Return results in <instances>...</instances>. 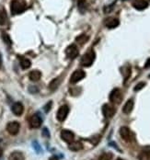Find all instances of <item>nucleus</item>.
<instances>
[{
	"label": "nucleus",
	"instance_id": "nucleus-27",
	"mask_svg": "<svg viewBox=\"0 0 150 160\" xmlns=\"http://www.w3.org/2000/svg\"><path fill=\"white\" fill-rule=\"evenodd\" d=\"M7 21V15H6V11L3 10V12L0 13V24L4 25Z\"/></svg>",
	"mask_w": 150,
	"mask_h": 160
},
{
	"label": "nucleus",
	"instance_id": "nucleus-30",
	"mask_svg": "<svg viewBox=\"0 0 150 160\" xmlns=\"http://www.w3.org/2000/svg\"><path fill=\"white\" fill-rule=\"evenodd\" d=\"M51 106H52V101H50L49 103H47V104H46V106L44 107V110H45V112H48L49 111H50Z\"/></svg>",
	"mask_w": 150,
	"mask_h": 160
},
{
	"label": "nucleus",
	"instance_id": "nucleus-19",
	"mask_svg": "<svg viewBox=\"0 0 150 160\" xmlns=\"http://www.w3.org/2000/svg\"><path fill=\"white\" fill-rule=\"evenodd\" d=\"M29 78L32 81H34V82L39 81L40 78H42V73L40 71H38V70H33L29 74Z\"/></svg>",
	"mask_w": 150,
	"mask_h": 160
},
{
	"label": "nucleus",
	"instance_id": "nucleus-18",
	"mask_svg": "<svg viewBox=\"0 0 150 160\" xmlns=\"http://www.w3.org/2000/svg\"><path fill=\"white\" fill-rule=\"evenodd\" d=\"M61 84V77L59 78H56L54 79H52L51 81V83L49 84V88H50L52 91L55 90Z\"/></svg>",
	"mask_w": 150,
	"mask_h": 160
},
{
	"label": "nucleus",
	"instance_id": "nucleus-34",
	"mask_svg": "<svg viewBox=\"0 0 150 160\" xmlns=\"http://www.w3.org/2000/svg\"><path fill=\"white\" fill-rule=\"evenodd\" d=\"M149 78H150V75H149Z\"/></svg>",
	"mask_w": 150,
	"mask_h": 160
},
{
	"label": "nucleus",
	"instance_id": "nucleus-21",
	"mask_svg": "<svg viewBox=\"0 0 150 160\" xmlns=\"http://www.w3.org/2000/svg\"><path fill=\"white\" fill-rule=\"evenodd\" d=\"M78 8L81 13H84L86 11V9H87V2H86V0H78Z\"/></svg>",
	"mask_w": 150,
	"mask_h": 160
},
{
	"label": "nucleus",
	"instance_id": "nucleus-24",
	"mask_svg": "<svg viewBox=\"0 0 150 160\" xmlns=\"http://www.w3.org/2000/svg\"><path fill=\"white\" fill-rule=\"evenodd\" d=\"M112 154L108 152V153H103L101 154L99 158V160H112Z\"/></svg>",
	"mask_w": 150,
	"mask_h": 160
},
{
	"label": "nucleus",
	"instance_id": "nucleus-32",
	"mask_svg": "<svg viewBox=\"0 0 150 160\" xmlns=\"http://www.w3.org/2000/svg\"><path fill=\"white\" fill-rule=\"evenodd\" d=\"M49 160H58V158L55 157V156H52V157H51L50 158V159Z\"/></svg>",
	"mask_w": 150,
	"mask_h": 160
},
{
	"label": "nucleus",
	"instance_id": "nucleus-10",
	"mask_svg": "<svg viewBox=\"0 0 150 160\" xmlns=\"http://www.w3.org/2000/svg\"><path fill=\"white\" fill-rule=\"evenodd\" d=\"M102 113H103L104 117L112 118L115 114V109L109 104H104L102 106Z\"/></svg>",
	"mask_w": 150,
	"mask_h": 160
},
{
	"label": "nucleus",
	"instance_id": "nucleus-22",
	"mask_svg": "<svg viewBox=\"0 0 150 160\" xmlns=\"http://www.w3.org/2000/svg\"><path fill=\"white\" fill-rule=\"evenodd\" d=\"M88 41V36H87L86 34H82V35H79L76 38V42L79 44H84L86 42Z\"/></svg>",
	"mask_w": 150,
	"mask_h": 160
},
{
	"label": "nucleus",
	"instance_id": "nucleus-13",
	"mask_svg": "<svg viewBox=\"0 0 150 160\" xmlns=\"http://www.w3.org/2000/svg\"><path fill=\"white\" fill-rule=\"evenodd\" d=\"M133 7L137 10H144L148 7V2L147 0H135L133 2Z\"/></svg>",
	"mask_w": 150,
	"mask_h": 160
},
{
	"label": "nucleus",
	"instance_id": "nucleus-16",
	"mask_svg": "<svg viewBox=\"0 0 150 160\" xmlns=\"http://www.w3.org/2000/svg\"><path fill=\"white\" fill-rule=\"evenodd\" d=\"M133 109V100L131 98V99H128L126 101V103L124 104L123 108H122V112L125 114H130Z\"/></svg>",
	"mask_w": 150,
	"mask_h": 160
},
{
	"label": "nucleus",
	"instance_id": "nucleus-25",
	"mask_svg": "<svg viewBox=\"0 0 150 160\" xmlns=\"http://www.w3.org/2000/svg\"><path fill=\"white\" fill-rule=\"evenodd\" d=\"M2 39H3V41L5 42V43H7L8 45H11V40H10V38H9V36L7 34V33H5V32H3L2 33Z\"/></svg>",
	"mask_w": 150,
	"mask_h": 160
},
{
	"label": "nucleus",
	"instance_id": "nucleus-9",
	"mask_svg": "<svg viewBox=\"0 0 150 160\" xmlns=\"http://www.w3.org/2000/svg\"><path fill=\"white\" fill-rule=\"evenodd\" d=\"M42 118H41L40 115L37 114V113L33 114V115L31 117V119H30V125H31L32 128H39V127L42 125Z\"/></svg>",
	"mask_w": 150,
	"mask_h": 160
},
{
	"label": "nucleus",
	"instance_id": "nucleus-2",
	"mask_svg": "<svg viewBox=\"0 0 150 160\" xmlns=\"http://www.w3.org/2000/svg\"><path fill=\"white\" fill-rule=\"evenodd\" d=\"M95 57H96V54H95L94 51L93 50H89L88 52H87L83 56H82L80 64H81L82 66L89 67L91 64L94 63Z\"/></svg>",
	"mask_w": 150,
	"mask_h": 160
},
{
	"label": "nucleus",
	"instance_id": "nucleus-1",
	"mask_svg": "<svg viewBox=\"0 0 150 160\" xmlns=\"http://www.w3.org/2000/svg\"><path fill=\"white\" fill-rule=\"evenodd\" d=\"M27 8L25 0H12L10 3V10L13 15H18L24 12Z\"/></svg>",
	"mask_w": 150,
	"mask_h": 160
},
{
	"label": "nucleus",
	"instance_id": "nucleus-14",
	"mask_svg": "<svg viewBox=\"0 0 150 160\" xmlns=\"http://www.w3.org/2000/svg\"><path fill=\"white\" fill-rule=\"evenodd\" d=\"M11 110H12V112H13L15 115L20 116V115L23 113V112H24V107H23L22 103H20V102H16V103H14V104L12 105Z\"/></svg>",
	"mask_w": 150,
	"mask_h": 160
},
{
	"label": "nucleus",
	"instance_id": "nucleus-12",
	"mask_svg": "<svg viewBox=\"0 0 150 160\" xmlns=\"http://www.w3.org/2000/svg\"><path fill=\"white\" fill-rule=\"evenodd\" d=\"M74 137H75V135H74V133H73L71 131L63 130V131L61 132V138H62L65 142H67V143H71V142H73V141H74Z\"/></svg>",
	"mask_w": 150,
	"mask_h": 160
},
{
	"label": "nucleus",
	"instance_id": "nucleus-11",
	"mask_svg": "<svg viewBox=\"0 0 150 160\" xmlns=\"http://www.w3.org/2000/svg\"><path fill=\"white\" fill-rule=\"evenodd\" d=\"M19 123L18 122H11L7 125V131L11 134V135H16L19 131Z\"/></svg>",
	"mask_w": 150,
	"mask_h": 160
},
{
	"label": "nucleus",
	"instance_id": "nucleus-31",
	"mask_svg": "<svg viewBox=\"0 0 150 160\" xmlns=\"http://www.w3.org/2000/svg\"><path fill=\"white\" fill-rule=\"evenodd\" d=\"M145 68H150V58L148 59V61L145 64Z\"/></svg>",
	"mask_w": 150,
	"mask_h": 160
},
{
	"label": "nucleus",
	"instance_id": "nucleus-6",
	"mask_svg": "<svg viewBox=\"0 0 150 160\" xmlns=\"http://www.w3.org/2000/svg\"><path fill=\"white\" fill-rule=\"evenodd\" d=\"M68 112H69V108L67 105H64L62 107L59 108L58 112H57V115H56V118L59 122H64L66 119H67V115H68Z\"/></svg>",
	"mask_w": 150,
	"mask_h": 160
},
{
	"label": "nucleus",
	"instance_id": "nucleus-5",
	"mask_svg": "<svg viewBox=\"0 0 150 160\" xmlns=\"http://www.w3.org/2000/svg\"><path fill=\"white\" fill-rule=\"evenodd\" d=\"M85 77H86V73L84 72L83 70H81V69L76 70V71L72 74V76H71V78H70V83L76 84V83H78V81L83 79Z\"/></svg>",
	"mask_w": 150,
	"mask_h": 160
},
{
	"label": "nucleus",
	"instance_id": "nucleus-20",
	"mask_svg": "<svg viewBox=\"0 0 150 160\" xmlns=\"http://www.w3.org/2000/svg\"><path fill=\"white\" fill-rule=\"evenodd\" d=\"M31 65H32V63L29 59H27V58H21L20 59V66L22 69H28L31 67Z\"/></svg>",
	"mask_w": 150,
	"mask_h": 160
},
{
	"label": "nucleus",
	"instance_id": "nucleus-33",
	"mask_svg": "<svg viewBox=\"0 0 150 160\" xmlns=\"http://www.w3.org/2000/svg\"><path fill=\"white\" fill-rule=\"evenodd\" d=\"M116 160H123V159H122V158H118V159H116Z\"/></svg>",
	"mask_w": 150,
	"mask_h": 160
},
{
	"label": "nucleus",
	"instance_id": "nucleus-7",
	"mask_svg": "<svg viewBox=\"0 0 150 160\" xmlns=\"http://www.w3.org/2000/svg\"><path fill=\"white\" fill-rule=\"evenodd\" d=\"M66 54L69 59H75L78 55V49L76 44H71L66 49Z\"/></svg>",
	"mask_w": 150,
	"mask_h": 160
},
{
	"label": "nucleus",
	"instance_id": "nucleus-4",
	"mask_svg": "<svg viewBox=\"0 0 150 160\" xmlns=\"http://www.w3.org/2000/svg\"><path fill=\"white\" fill-rule=\"evenodd\" d=\"M120 135L126 142L132 141V139H133V137L132 131L128 128V127H125V126H123V127H122V128L120 129Z\"/></svg>",
	"mask_w": 150,
	"mask_h": 160
},
{
	"label": "nucleus",
	"instance_id": "nucleus-15",
	"mask_svg": "<svg viewBox=\"0 0 150 160\" xmlns=\"http://www.w3.org/2000/svg\"><path fill=\"white\" fill-rule=\"evenodd\" d=\"M69 150L71 151H74V152H78V151H80L82 148H83V144H81V142H78V141H73L71 143H69V146H68Z\"/></svg>",
	"mask_w": 150,
	"mask_h": 160
},
{
	"label": "nucleus",
	"instance_id": "nucleus-17",
	"mask_svg": "<svg viewBox=\"0 0 150 160\" xmlns=\"http://www.w3.org/2000/svg\"><path fill=\"white\" fill-rule=\"evenodd\" d=\"M24 155L21 152L18 151H15L13 153H11L8 157V160H24Z\"/></svg>",
	"mask_w": 150,
	"mask_h": 160
},
{
	"label": "nucleus",
	"instance_id": "nucleus-23",
	"mask_svg": "<svg viewBox=\"0 0 150 160\" xmlns=\"http://www.w3.org/2000/svg\"><path fill=\"white\" fill-rule=\"evenodd\" d=\"M139 160H150V151L146 150L140 153L139 155Z\"/></svg>",
	"mask_w": 150,
	"mask_h": 160
},
{
	"label": "nucleus",
	"instance_id": "nucleus-3",
	"mask_svg": "<svg viewBox=\"0 0 150 160\" xmlns=\"http://www.w3.org/2000/svg\"><path fill=\"white\" fill-rule=\"evenodd\" d=\"M110 100L112 103H116V104H120L122 100V94L121 92V90L119 88H114L111 94H110Z\"/></svg>",
	"mask_w": 150,
	"mask_h": 160
},
{
	"label": "nucleus",
	"instance_id": "nucleus-28",
	"mask_svg": "<svg viewBox=\"0 0 150 160\" xmlns=\"http://www.w3.org/2000/svg\"><path fill=\"white\" fill-rule=\"evenodd\" d=\"M145 86H146V83H144V82H141V83L137 84V85L135 86V88H134V91H138V90L142 89Z\"/></svg>",
	"mask_w": 150,
	"mask_h": 160
},
{
	"label": "nucleus",
	"instance_id": "nucleus-29",
	"mask_svg": "<svg viewBox=\"0 0 150 160\" xmlns=\"http://www.w3.org/2000/svg\"><path fill=\"white\" fill-rule=\"evenodd\" d=\"M29 91L31 93H37L38 92V88H37V87H30Z\"/></svg>",
	"mask_w": 150,
	"mask_h": 160
},
{
	"label": "nucleus",
	"instance_id": "nucleus-8",
	"mask_svg": "<svg viewBox=\"0 0 150 160\" xmlns=\"http://www.w3.org/2000/svg\"><path fill=\"white\" fill-rule=\"evenodd\" d=\"M120 24V21L119 19L116 18H113V17H110V18H107L105 20H104V25L108 28V29H114L119 26Z\"/></svg>",
	"mask_w": 150,
	"mask_h": 160
},
{
	"label": "nucleus",
	"instance_id": "nucleus-26",
	"mask_svg": "<svg viewBox=\"0 0 150 160\" xmlns=\"http://www.w3.org/2000/svg\"><path fill=\"white\" fill-rule=\"evenodd\" d=\"M123 69H124L125 71H124V73H122V75L124 76V79L126 80L129 77H130V75H131V68H130L129 66H124Z\"/></svg>",
	"mask_w": 150,
	"mask_h": 160
}]
</instances>
